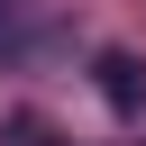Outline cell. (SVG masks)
Returning <instances> with one entry per match:
<instances>
[{
  "instance_id": "6da1fadb",
  "label": "cell",
  "mask_w": 146,
  "mask_h": 146,
  "mask_svg": "<svg viewBox=\"0 0 146 146\" xmlns=\"http://www.w3.org/2000/svg\"><path fill=\"white\" fill-rule=\"evenodd\" d=\"M91 73H100V100H110L119 119H137V110H146V64H137L128 46H100V55H91Z\"/></svg>"
},
{
  "instance_id": "7a4b0ae2",
  "label": "cell",
  "mask_w": 146,
  "mask_h": 146,
  "mask_svg": "<svg viewBox=\"0 0 146 146\" xmlns=\"http://www.w3.org/2000/svg\"><path fill=\"white\" fill-rule=\"evenodd\" d=\"M18 9H27V0H0V36H9V18H18Z\"/></svg>"
}]
</instances>
